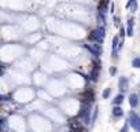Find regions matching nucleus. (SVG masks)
I'll return each mask as SVG.
<instances>
[{
	"label": "nucleus",
	"mask_w": 140,
	"mask_h": 132,
	"mask_svg": "<svg viewBox=\"0 0 140 132\" xmlns=\"http://www.w3.org/2000/svg\"><path fill=\"white\" fill-rule=\"evenodd\" d=\"M78 117L82 120L84 124H89V120H91V103H87V102L81 103Z\"/></svg>",
	"instance_id": "nucleus-1"
},
{
	"label": "nucleus",
	"mask_w": 140,
	"mask_h": 132,
	"mask_svg": "<svg viewBox=\"0 0 140 132\" xmlns=\"http://www.w3.org/2000/svg\"><path fill=\"white\" fill-rule=\"evenodd\" d=\"M105 36H106V29H105V26H99V28H96L95 30H92V33L89 34V39L94 40V41L98 43V44H102L103 40H105Z\"/></svg>",
	"instance_id": "nucleus-2"
},
{
	"label": "nucleus",
	"mask_w": 140,
	"mask_h": 132,
	"mask_svg": "<svg viewBox=\"0 0 140 132\" xmlns=\"http://www.w3.org/2000/svg\"><path fill=\"white\" fill-rule=\"evenodd\" d=\"M128 124H129L130 127H133V129L140 132V117L135 113V111H130V113H129V117H128Z\"/></svg>",
	"instance_id": "nucleus-3"
},
{
	"label": "nucleus",
	"mask_w": 140,
	"mask_h": 132,
	"mask_svg": "<svg viewBox=\"0 0 140 132\" xmlns=\"http://www.w3.org/2000/svg\"><path fill=\"white\" fill-rule=\"evenodd\" d=\"M118 88H119V91L124 94V91H126L128 88H129V80H128V77H119L118 80Z\"/></svg>",
	"instance_id": "nucleus-4"
},
{
	"label": "nucleus",
	"mask_w": 140,
	"mask_h": 132,
	"mask_svg": "<svg viewBox=\"0 0 140 132\" xmlns=\"http://www.w3.org/2000/svg\"><path fill=\"white\" fill-rule=\"evenodd\" d=\"M85 47L95 55V57H99V55L102 54V47H100V44H98V43L96 44H91V46H85Z\"/></svg>",
	"instance_id": "nucleus-5"
},
{
	"label": "nucleus",
	"mask_w": 140,
	"mask_h": 132,
	"mask_svg": "<svg viewBox=\"0 0 140 132\" xmlns=\"http://www.w3.org/2000/svg\"><path fill=\"white\" fill-rule=\"evenodd\" d=\"M99 72H100V63L96 62V63H95V66H94V69H92V73H91V80H92V81H98Z\"/></svg>",
	"instance_id": "nucleus-6"
},
{
	"label": "nucleus",
	"mask_w": 140,
	"mask_h": 132,
	"mask_svg": "<svg viewBox=\"0 0 140 132\" xmlns=\"http://www.w3.org/2000/svg\"><path fill=\"white\" fill-rule=\"evenodd\" d=\"M82 102H87V103H92L94 102V99H95V95H94V91L92 90H87L85 92H84L82 95Z\"/></svg>",
	"instance_id": "nucleus-7"
},
{
	"label": "nucleus",
	"mask_w": 140,
	"mask_h": 132,
	"mask_svg": "<svg viewBox=\"0 0 140 132\" xmlns=\"http://www.w3.org/2000/svg\"><path fill=\"white\" fill-rule=\"evenodd\" d=\"M129 105H130L132 109L137 107V105H139V95L137 94H130L129 95Z\"/></svg>",
	"instance_id": "nucleus-8"
},
{
	"label": "nucleus",
	"mask_w": 140,
	"mask_h": 132,
	"mask_svg": "<svg viewBox=\"0 0 140 132\" xmlns=\"http://www.w3.org/2000/svg\"><path fill=\"white\" fill-rule=\"evenodd\" d=\"M111 113H113L114 118H119V117H122L124 116V110H122L121 106H114L113 110H111Z\"/></svg>",
	"instance_id": "nucleus-9"
},
{
	"label": "nucleus",
	"mask_w": 140,
	"mask_h": 132,
	"mask_svg": "<svg viewBox=\"0 0 140 132\" xmlns=\"http://www.w3.org/2000/svg\"><path fill=\"white\" fill-rule=\"evenodd\" d=\"M124 99H125V98H124V94H122V92L118 94L117 96L113 99V105H114V106H121L122 102H124Z\"/></svg>",
	"instance_id": "nucleus-10"
},
{
	"label": "nucleus",
	"mask_w": 140,
	"mask_h": 132,
	"mask_svg": "<svg viewBox=\"0 0 140 132\" xmlns=\"http://www.w3.org/2000/svg\"><path fill=\"white\" fill-rule=\"evenodd\" d=\"M132 66H133V67H137V69H140V57L135 58L133 61H132Z\"/></svg>",
	"instance_id": "nucleus-11"
},
{
	"label": "nucleus",
	"mask_w": 140,
	"mask_h": 132,
	"mask_svg": "<svg viewBox=\"0 0 140 132\" xmlns=\"http://www.w3.org/2000/svg\"><path fill=\"white\" fill-rule=\"evenodd\" d=\"M110 94H111V88H106V90L103 91V94H102L103 99H107V98L110 96Z\"/></svg>",
	"instance_id": "nucleus-12"
},
{
	"label": "nucleus",
	"mask_w": 140,
	"mask_h": 132,
	"mask_svg": "<svg viewBox=\"0 0 140 132\" xmlns=\"http://www.w3.org/2000/svg\"><path fill=\"white\" fill-rule=\"evenodd\" d=\"M98 18H99V23H105L106 22V18H105V14L103 13H99Z\"/></svg>",
	"instance_id": "nucleus-13"
},
{
	"label": "nucleus",
	"mask_w": 140,
	"mask_h": 132,
	"mask_svg": "<svg viewBox=\"0 0 140 132\" xmlns=\"http://www.w3.org/2000/svg\"><path fill=\"white\" fill-rule=\"evenodd\" d=\"M119 132H129V124H128V122L124 124V127L121 128V131H119Z\"/></svg>",
	"instance_id": "nucleus-14"
},
{
	"label": "nucleus",
	"mask_w": 140,
	"mask_h": 132,
	"mask_svg": "<svg viewBox=\"0 0 140 132\" xmlns=\"http://www.w3.org/2000/svg\"><path fill=\"white\" fill-rule=\"evenodd\" d=\"M126 36H133V26H128V29H126Z\"/></svg>",
	"instance_id": "nucleus-15"
},
{
	"label": "nucleus",
	"mask_w": 140,
	"mask_h": 132,
	"mask_svg": "<svg viewBox=\"0 0 140 132\" xmlns=\"http://www.w3.org/2000/svg\"><path fill=\"white\" fill-rule=\"evenodd\" d=\"M129 8H130V13H135V11L137 10V2H135L133 4H132V6L129 7Z\"/></svg>",
	"instance_id": "nucleus-16"
},
{
	"label": "nucleus",
	"mask_w": 140,
	"mask_h": 132,
	"mask_svg": "<svg viewBox=\"0 0 140 132\" xmlns=\"http://www.w3.org/2000/svg\"><path fill=\"white\" fill-rule=\"evenodd\" d=\"M109 73H110L111 76H114L115 73H117V67H115V66H111L110 69H109Z\"/></svg>",
	"instance_id": "nucleus-17"
},
{
	"label": "nucleus",
	"mask_w": 140,
	"mask_h": 132,
	"mask_svg": "<svg viewBox=\"0 0 140 132\" xmlns=\"http://www.w3.org/2000/svg\"><path fill=\"white\" fill-rule=\"evenodd\" d=\"M133 23H135V18L133 17L128 18V26H133Z\"/></svg>",
	"instance_id": "nucleus-18"
},
{
	"label": "nucleus",
	"mask_w": 140,
	"mask_h": 132,
	"mask_svg": "<svg viewBox=\"0 0 140 132\" xmlns=\"http://www.w3.org/2000/svg\"><path fill=\"white\" fill-rule=\"evenodd\" d=\"M126 34V30L124 29V28H121V29H119V37H122L124 39V36Z\"/></svg>",
	"instance_id": "nucleus-19"
},
{
	"label": "nucleus",
	"mask_w": 140,
	"mask_h": 132,
	"mask_svg": "<svg viewBox=\"0 0 140 132\" xmlns=\"http://www.w3.org/2000/svg\"><path fill=\"white\" fill-rule=\"evenodd\" d=\"M135 2H137V0H129V2H128V3H126V8H129V7H130L132 4H133V3H135Z\"/></svg>",
	"instance_id": "nucleus-20"
},
{
	"label": "nucleus",
	"mask_w": 140,
	"mask_h": 132,
	"mask_svg": "<svg viewBox=\"0 0 140 132\" xmlns=\"http://www.w3.org/2000/svg\"><path fill=\"white\" fill-rule=\"evenodd\" d=\"M114 23H115V26H119V18L118 17H114Z\"/></svg>",
	"instance_id": "nucleus-21"
}]
</instances>
